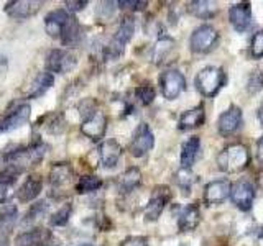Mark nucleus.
<instances>
[{
    "label": "nucleus",
    "instance_id": "2",
    "mask_svg": "<svg viewBox=\"0 0 263 246\" xmlns=\"http://www.w3.org/2000/svg\"><path fill=\"white\" fill-rule=\"evenodd\" d=\"M196 89L199 90V94L205 98H212L219 94V90L226 84V72L222 68L216 66H208V68L201 69L197 72L194 79Z\"/></svg>",
    "mask_w": 263,
    "mask_h": 246
},
{
    "label": "nucleus",
    "instance_id": "42",
    "mask_svg": "<svg viewBox=\"0 0 263 246\" xmlns=\"http://www.w3.org/2000/svg\"><path fill=\"white\" fill-rule=\"evenodd\" d=\"M8 197V191L5 186H0V203H5Z\"/></svg>",
    "mask_w": 263,
    "mask_h": 246
},
{
    "label": "nucleus",
    "instance_id": "34",
    "mask_svg": "<svg viewBox=\"0 0 263 246\" xmlns=\"http://www.w3.org/2000/svg\"><path fill=\"white\" fill-rule=\"evenodd\" d=\"M155 87L150 86V84H145V86H140L135 89V97L137 100L142 104V105H150L153 100H155Z\"/></svg>",
    "mask_w": 263,
    "mask_h": 246
},
{
    "label": "nucleus",
    "instance_id": "44",
    "mask_svg": "<svg viewBox=\"0 0 263 246\" xmlns=\"http://www.w3.org/2000/svg\"><path fill=\"white\" fill-rule=\"evenodd\" d=\"M257 118H258V121H260V125L263 127V104L258 107V110H257Z\"/></svg>",
    "mask_w": 263,
    "mask_h": 246
},
{
    "label": "nucleus",
    "instance_id": "26",
    "mask_svg": "<svg viewBox=\"0 0 263 246\" xmlns=\"http://www.w3.org/2000/svg\"><path fill=\"white\" fill-rule=\"evenodd\" d=\"M189 13H193L197 18L209 20L217 15V7L214 2H208V0H194L187 5Z\"/></svg>",
    "mask_w": 263,
    "mask_h": 246
},
{
    "label": "nucleus",
    "instance_id": "38",
    "mask_svg": "<svg viewBox=\"0 0 263 246\" xmlns=\"http://www.w3.org/2000/svg\"><path fill=\"white\" fill-rule=\"evenodd\" d=\"M64 5H66V12L76 13V12L84 10L87 2H86V0H68V2H64Z\"/></svg>",
    "mask_w": 263,
    "mask_h": 246
},
{
    "label": "nucleus",
    "instance_id": "16",
    "mask_svg": "<svg viewBox=\"0 0 263 246\" xmlns=\"http://www.w3.org/2000/svg\"><path fill=\"white\" fill-rule=\"evenodd\" d=\"M122 158V146L115 139H105L99 145V159L107 169H112L119 164Z\"/></svg>",
    "mask_w": 263,
    "mask_h": 246
},
{
    "label": "nucleus",
    "instance_id": "20",
    "mask_svg": "<svg viewBox=\"0 0 263 246\" xmlns=\"http://www.w3.org/2000/svg\"><path fill=\"white\" fill-rule=\"evenodd\" d=\"M41 187H43V180L40 179V176H30L18 187V191H16V199H18L22 203L35 200L41 194Z\"/></svg>",
    "mask_w": 263,
    "mask_h": 246
},
{
    "label": "nucleus",
    "instance_id": "33",
    "mask_svg": "<svg viewBox=\"0 0 263 246\" xmlns=\"http://www.w3.org/2000/svg\"><path fill=\"white\" fill-rule=\"evenodd\" d=\"M71 213H72V205L66 203L64 207H61L56 213H53V217L49 218V225L51 227H64L69 221Z\"/></svg>",
    "mask_w": 263,
    "mask_h": 246
},
{
    "label": "nucleus",
    "instance_id": "25",
    "mask_svg": "<svg viewBox=\"0 0 263 246\" xmlns=\"http://www.w3.org/2000/svg\"><path fill=\"white\" fill-rule=\"evenodd\" d=\"M60 41L64 46H76L81 41V25L74 15H71L69 20L66 22L64 28L61 31Z\"/></svg>",
    "mask_w": 263,
    "mask_h": 246
},
{
    "label": "nucleus",
    "instance_id": "12",
    "mask_svg": "<svg viewBox=\"0 0 263 246\" xmlns=\"http://www.w3.org/2000/svg\"><path fill=\"white\" fill-rule=\"evenodd\" d=\"M243 123V115L242 110L237 105H230L226 112H222V115L217 120V130L222 136H232L240 130Z\"/></svg>",
    "mask_w": 263,
    "mask_h": 246
},
{
    "label": "nucleus",
    "instance_id": "5",
    "mask_svg": "<svg viewBox=\"0 0 263 246\" xmlns=\"http://www.w3.org/2000/svg\"><path fill=\"white\" fill-rule=\"evenodd\" d=\"M31 115V107L28 102H13L10 107L7 109L5 115L0 118V131H12L23 127L25 123H28Z\"/></svg>",
    "mask_w": 263,
    "mask_h": 246
},
{
    "label": "nucleus",
    "instance_id": "41",
    "mask_svg": "<svg viewBox=\"0 0 263 246\" xmlns=\"http://www.w3.org/2000/svg\"><path fill=\"white\" fill-rule=\"evenodd\" d=\"M257 159L263 164V136L257 141Z\"/></svg>",
    "mask_w": 263,
    "mask_h": 246
},
{
    "label": "nucleus",
    "instance_id": "9",
    "mask_svg": "<svg viewBox=\"0 0 263 246\" xmlns=\"http://www.w3.org/2000/svg\"><path fill=\"white\" fill-rule=\"evenodd\" d=\"M230 200L238 210L249 212L255 200V187L249 180H237L230 187Z\"/></svg>",
    "mask_w": 263,
    "mask_h": 246
},
{
    "label": "nucleus",
    "instance_id": "28",
    "mask_svg": "<svg viewBox=\"0 0 263 246\" xmlns=\"http://www.w3.org/2000/svg\"><path fill=\"white\" fill-rule=\"evenodd\" d=\"M16 215H18V209L13 203H5L2 209H0V232H8V228H12L15 223Z\"/></svg>",
    "mask_w": 263,
    "mask_h": 246
},
{
    "label": "nucleus",
    "instance_id": "24",
    "mask_svg": "<svg viewBox=\"0 0 263 246\" xmlns=\"http://www.w3.org/2000/svg\"><path fill=\"white\" fill-rule=\"evenodd\" d=\"M51 233L48 232L45 228H33L25 232L22 235L16 236L15 244L16 246H33L38 243H45V241H51Z\"/></svg>",
    "mask_w": 263,
    "mask_h": 246
},
{
    "label": "nucleus",
    "instance_id": "35",
    "mask_svg": "<svg viewBox=\"0 0 263 246\" xmlns=\"http://www.w3.org/2000/svg\"><path fill=\"white\" fill-rule=\"evenodd\" d=\"M22 174V172L18 169L15 168H10V166H5L2 171H0V186H12L16 179H18V176Z\"/></svg>",
    "mask_w": 263,
    "mask_h": 246
},
{
    "label": "nucleus",
    "instance_id": "29",
    "mask_svg": "<svg viewBox=\"0 0 263 246\" xmlns=\"http://www.w3.org/2000/svg\"><path fill=\"white\" fill-rule=\"evenodd\" d=\"M102 187V179L97 176H82L79 177L78 184H76V191L79 194H89V192H96Z\"/></svg>",
    "mask_w": 263,
    "mask_h": 246
},
{
    "label": "nucleus",
    "instance_id": "22",
    "mask_svg": "<svg viewBox=\"0 0 263 246\" xmlns=\"http://www.w3.org/2000/svg\"><path fill=\"white\" fill-rule=\"evenodd\" d=\"M199 151H201L199 136H191L187 141H184L183 148H181V168L191 169L197 159V156H199Z\"/></svg>",
    "mask_w": 263,
    "mask_h": 246
},
{
    "label": "nucleus",
    "instance_id": "18",
    "mask_svg": "<svg viewBox=\"0 0 263 246\" xmlns=\"http://www.w3.org/2000/svg\"><path fill=\"white\" fill-rule=\"evenodd\" d=\"M69 16H71V13L66 12L64 8H58V10L49 12L46 15V18H45V30H46L48 35L51 38L60 39L61 31L64 28L66 22L69 20Z\"/></svg>",
    "mask_w": 263,
    "mask_h": 246
},
{
    "label": "nucleus",
    "instance_id": "4",
    "mask_svg": "<svg viewBox=\"0 0 263 246\" xmlns=\"http://www.w3.org/2000/svg\"><path fill=\"white\" fill-rule=\"evenodd\" d=\"M217 43H219V31L208 23L197 27L193 31L191 38H189V48L196 54L211 53L217 46Z\"/></svg>",
    "mask_w": 263,
    "mask_h": 246
},
{
    "label": "nucleus",
    "instance_id": "19",
    "mask_svg": "<svg viewBox=\"0 0 263 246\" xmlns=\"http://www.w3.org/2000/svg\"><path fill=\"white\" fill-rule=\"evenodd\" d=\"M201 221V212L196 203H189L179 212L178 215V228L179 232H193Z\"/></svg>",
    "mask_w": 263,
    "mask_h": 246
},
{
    "label": "nucleus",
    "instance_id": "43",
    "mask_svg": "<svg viewBox=\"0 0 263 246\" xmlns=\"http://www.w3.org/2000/svg\"><path fill=\"white\" fill-rule=\"evenodd\" d=\"M5 69H7V57L0 56V74L5 72Z\"/></svg>",
    "mask_w": 263,
    "mask_h": 246
},
{
    "label": "nucleus",
    "instance_id": "13",
    "mask_svg": "<svg viewBox=\"0 0 263 246\" xmlns=\"http://www.w3.org/2000/svg\"><path fill=\"white\" fill-rule=\"evenodd\" d=\"M105 130H107V117L101 110L92 112L87 118L82 120L81 125L82 135L92 139V141H99L105 135Z\"/></svg>",
    "mask_w": 263,
    "mask_h": 246
},
{
    "label": "nucleus",
    "instance_id": "15",
    "mask_svg": "<svg viewBox=\"0 0 263 246\" xmlns=\"http://www.w3.org/2000/svg\"><path fill=\"white\" fill-rule=\"evenodd\" d=\"M230 187H232V184L227 179L212 180L204 187V202L208 205L222 203L230 195Z\"/></svg>",
    "mask_w": 263,
    "mask_h": 246
},
{
    "label": "nucleus",
    "instance_id": "8",
    "mask_svg": "<svg viewBox=\"0 0 263 246\" xmlns=\"http://www.w3.org/2000/svg\"><path fill=\"white\" fill-rule=\"evenodd\" d=\"M76 56L66 49H51L46 56V71L56 74H66L76 68Z\"/></svg>",
    "mask_w": 263,
    "mask_h": 246
},
{
    "label": "nucleus",
    "instance_id": "30",
    "mask_svg": "<svg viewBox=\"0 0 263 246\" xmlns=\"http://www.w3.org/2000/svg\"><path fill=\"white\" fill-rule=\"evenodd\" d=\"M175 51V41H173L171 38H161L158 39V43L155 45V61L156 63H161L163 59H166V57L170 56V53Z\"/></svg>",
    "mask_w": 263,
    "mask_h": 246
},
{
    "label": "nucleus",
    "instance_id": "7",
    "mask_svg": "<svg viewBox=\"0 0 263 246\" xmlns=\"http://www.w3.org/2000/svg\"><path fill=\"white\" fill-rule=\"evenodd\" d=\"M155 146V135L146 123H140L130 141V153L135 158H143Z\"/></svg>",
    "mask_w": 263,
    "mask_h": 246
},
{
    "label": "nucleus",
    "instance_id": "48",
    "mask_svg": "<svg viewBox=\"0 0 263 246\" xmlns=\"http://www.w3.org/2000/svg\"><path fill=\"white\" fill-rule=\"evenodd\" d=\"M79 246H92V244H87V243H86V244H79Z\"/></svg>",
    "mask_w": 263,
    "mask_h": 246
},
{
    "label": "nucleus",
    "instance_id": "37",
    "mask_svg": "<svg viewBox=\"0 0 263 246\" xmlns=\"http://www.w3.org/2000/svg\"><path fill=\"white\" fill-rule=\"evenodd\" d=\"M250 94H257L263 89V71H255L250 79H249V86H247Z\"/></svg>",
    "mask_w": 263,
    "mask_h": 246
},
{
    "label": "nucleus",
    "instance_id": "10",
    "mask_svg": "<svg viewBox=\"0 0 263 246\" xmlns=\"http://www.w3.org/2000/svg\"><path fill=\"white\" fill-rule=\"evenodd\" d=\"M171 199V192L166 186H156L152 192L150 200L146 203L145 209V218L146 221H156L160 218V215L163 213L164 207L168 205Z\"/></svg>",
    "mask_w": 263,
    "mask_h": 246
},
{
    "label": "nucleus",
    "instance_id": "23",
    "mask_svg": "<svg viewBox=\"0 0 263 246\" xmlns=\"http://www.w3.org/2000/svg\"><path fill=\"white\" fill-rule=\"evenodd\" d=\"M53 82H54V76L51 72H48V71L40 72L35 77V80L30 84V89L27 92V98H38L43 94H46L48 90L51 89Z\"/></svg>",
    "mask_w": 263,
    "mask_h": 246
},
{
    "label": "nucleus",
    "instance_id": "31",
    "mask_svg": "<svg viewBox=\"0 0 263 246\" xmlns=\"http://www.w3.org/2000/svg\"><path fill=\"white\" fill-rule=\"evenodd\" d=\"M46 212H48V202H45V200H40V202L31 203V207L28 209V212L25 213L23 223L27 225V223H30V221H35L36 218L43 217Z\"/></svg>",
    "mask_w": 263,
    "mask_h": 246
},
{
    "label": "nucleus",
    "instance_id": "21",
    "mask_svg": "<svg viewBox=\"0 0 263 246\" xmlns=\"http://www.w3.org/2000/svg\"><path fill=\"white\" fill-rule=\"evenodd\" d=\"M205 121V112H204V107L202 105H197L191 110H186L183 115L179 117L178 120V128L187 131V130H193V128H199L202 123Z\"/></svg>",
    "mask_w": 263,
    "mask_h": 246
},
{
    "label": "nucleus",
    "instance_id": "14",
    "mask_svg": "<svg viewBox=\"0 0 263 246\" xmlns=\"http://www.w3.org/2000/svg\"><path fill=\"white\" fill-rule=\"evenodd\" d=\"M229 22L235 31L243 33L252 25V5L249 2L235 4L229 8Z\"/></svg>",
    "mask_w": 263,
    "mask_h": 246
},
{
    "label": "nucleus",
    "instance_id": "11",
    "mask_svg": "<svg viewBox=\"0 0 263 246\" xmlns=\"http://www.w3.org/2000/svg\"><path fill=\"white\" fill-rule=\"evenodd\" d=\"M41 7H43L41 0H13L5 4L4 12L13 20H27L36 15Z\"/></svg>",
    "mask_w": 263,
    "mask_h": 246
},
{
    "label": "nucleus",
    "instance_id": "3",
    "mask_svg": "<svg viewBox=\"0 0 263 246\" xmlns=\"http://www.w3.org/2000/svg\"><path fill=\"white\" fill-rule=\"evenodd\" d=\"M135 33V20L132 16H125L122 20V23L119 25L117 31H115L114 38L110 39V43L107 45V48L104 49V54H105V59H117L123 54L125 51V46L127 43L132 39Z\"/></svg>",
    "mask_w": 263,
    "mask_h": 246
},
{
    "label": "nucleus",
    "instance_id": "40",
    "mask_svg": "<svg viewBox=\"0 0 263 246\" xmlns=\"http://www.w3.org/2000/svg\"><path fill=\"white\" fill-rule=\"evenodd\" d=\"M117 5H120V8H130V10H142V8L146 7V2H138V0H122Z\"/></svg>",
    "mask_w": 263,
    "mask_h": 246
},
{
    "label": "nucleus",
    "instance_id": "32",
    "mask_svg": "<svg viewBox=\"0 0 263 246\" xmlns=\"http://www.w3.org/2000/svg\"><path fill=\"white\" fill-rule=\"evenodd\" d=\"M175 180H176V184L181 187V189H184V191H189L191 189V186L197 180V177L194 176V172L191 169H184V168H181L176 174H175Z\"/></svg>",
    "mask_w": 263,
    "mask_h": 246
},
{
    "label": "nucleus",
    "instance_id": "45",
    "mask_svg": "<svg viewBox=\"0 0 263 246\" xmlns=\"http://www.w3.org/2000/svg\"><path fill=\"white\" fill-rule=\"evenodd\" d=\"M33 246H54L51 241H45V243H38V244H33Z\"/></svg>",
    "mask_w": 263,
    "mask_h": 246
},
{
    "label": "nucleus",
    "instance_id": "27",
    "mask_svg": "<svg viewBox=\"0 0 263 246\" xmlns=\"http://www.w3.org/2000/svg\"><path fill=\"white\" fill-rule=\"evenodd\" d=\"M142 184V172L138 168H128L123 174L120 176L119 187L122 192H132Z\"/></svg>",
    "mask_w": 263,
    "mask_h": 246
},
{
    "label": "nucleus",
    "instance_id": "1",
    "mask_svg": "<svg viewBox=\"0 0 263 246\" xmlns=\"http://www.w3.org/2000/svg\"><path fill=\"white\" fill-rule=\"evenodd\" d=\"M250 164V153L249 148L242 143H232L226 146L217 156V168L227 174H235L242 172L249 168Z\"/></svg>",
    "mask_w": 263,
    "mask_h": 246
},
{
    "label": "nucleus",
    "instance_id": "46",
    "mask_svg": "<svg viewBox=\"0 0 263 246\" xmlns=\"http://www.w3.org/2000/svg\"><path fill=\"white\" fill-rule=\"evenodd\" d=\"M0 246H10V244H8L7 241H2V240H0Z\"/></svg>",
    "mask_w": 263,
    "mask_h": 246
},
{
    "label": "nucleus",
    "instance_id": "17",
    "mask_svg": "<svg viewBox=\"0 0 263 246\" xmlns=\"http://www.w3.org/2000/svg\"><path fill=\"white\" fill-rule=\"evenodd\" d=\"M74 176L72 166L69 162H58L49 171V186L51 191H60L61 187L71 184Z\"/></svg>",
    "mask_w": 263,
    "mask_h": 246
},
{
    "label": "nucleus",
    "instance_id": "6",
    "mask_svg": "<svg viewBox=\"0 0 263 246\" xmlns=\"http://www.w3.org/2000/svg\"><path fill=\"white\" fill-rule=\"evenodd\" d=\"M161 94L166 100H175L186 90V79L176 69H166L160 76Z\"/></svg>",
    "mask_w": 263,
    "mask_h": 246
},
{
    "label": "nucleus",
    "instance_id": "36",
    "mask_svg": "<svg viewBox=\"0 0 263 246\" xmlns=\"http://www.w3.org/2000/svg\"><path fill=\"white\" fill-rule=\"evenodd\" d=\"M250 54L255 59H260L263 57V30L257 31L252 38V43H250Z\"/></svg>",
    "mask_w": 263,
    "mask_h": 246
},
{
    "label": "nucleus",
    "instance_id": "39",
    "mask_svg": "<svg viewBox=\"0 0 263 246\" xmlns=\"http://www.w3.org/2000/svg\"><path fill=\"white\" fill-rule=\"evenodd\" d=\"M120 246H148V240L145 236H127Z\"/></svg>",
    "mask_w": 263,
    "mask_h": 246
},
{
    "label": "nucleus",
    "instance_id": "47",
    "mask_svg": "<svg viewBox=\"0 0 263 246\" xmlns=\"http://www.w3.org/2000/svg\"><path fill=\"white\" fill-rule=\"evenodd\" d=\"M260 238H263V227H261V232H260Z\"/></svg>",
    "mask_w": 263,
    "mask_h": 246
}]
</instances>
